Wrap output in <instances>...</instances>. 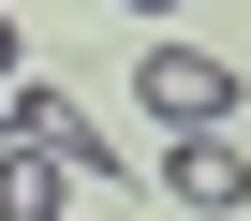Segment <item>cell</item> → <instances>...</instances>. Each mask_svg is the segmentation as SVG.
<instances>
[{"instance_id": "1", "label": "cell", "mask_w": 251, "mask_h": 221, "mask_svg": "<svg viewBox=\"0 0 251 221\" xmlns=\"http://www.w3.org/2000/svg\"><path fill=\"white\" fill-rule=\"evenodd\" d=\"M133 103H148V118H236V59H207V44H148L133 59Z\"/></svg>"}, {"instance_id": "2", "label": "cell", "mask_w": 251, "mask_h": 221, "mask_svg": "<svg viewBox=\"0 0 251 221\" xmlns=\"http://www.w3.org/2000/svg\"><path fill=\"white\" fill-rule=\"evenodd\" d=\"M163 192L207 206V221H236V206H251V148H236V118H192V133L163 148Z\"/></svg>"}, {"instance_id": "3", "label": "cell", "mask_w": 251, "mask_h": 221, "mask_svg": "<svg viewBox=\"0 0 251 221\" xmlns=\"http://www.w3.org/2000/svg\"><path fill=\"white\" fill-rule=\"evenodd\" d=\"M0 133H15V148H59L74 177H118V133L74 118V88H30V74H15V88H0Z\"/></svg>"}, {"instance_id": "4", "label": "cell", "mask_w": 251, "mask_h": 221, "mask_svg": "<svg viewBox=\"0 0 251 221\" xmlns=\"http://www.w3.org/2000/svg\"><path fill=\"white\" fill-rule=\"evenodd\" d=\"M74 206V162L59 148H0V221H59Z\"/></svg>"}, {"instance_id": "5", "label": "cell", "mask_w": 251, "mask_h": 221, "mask_svg": "<svg viewBox=\"0 0 251 221\" xmlns=\"http://www.w3.org/2000/svg\"><path fill=\"white\" fill-rule=\"evenodd\" d=\"M0 88H15V15H0Z\"/></svg>"}, {"instance_id": "6", "label": "cell", "mask_w": 251, "mask_h": 221, "mask_svg": "<svg viewBox=\"0 0 251 221\" xmlns=\"http://www.w3.org/2000/svg\"><path fill=\"white\" fill-rule=\"evenodd\" d=\"M133 15H177V0H133Z\"/></svg>"}, {"instance_id": "7", "label": "cell", "mask_w": 251, "mask_h": 221, "mask_svg": "<svg viewBox=\"0 0 251 221\" xmlns=\"http://www.w3.org/2000/svg\"><path fill=\"white\" fill-rule=\"evenodd\" d=\"M0 148H15V133H0Z\"/></svg>"}]
</instances>
